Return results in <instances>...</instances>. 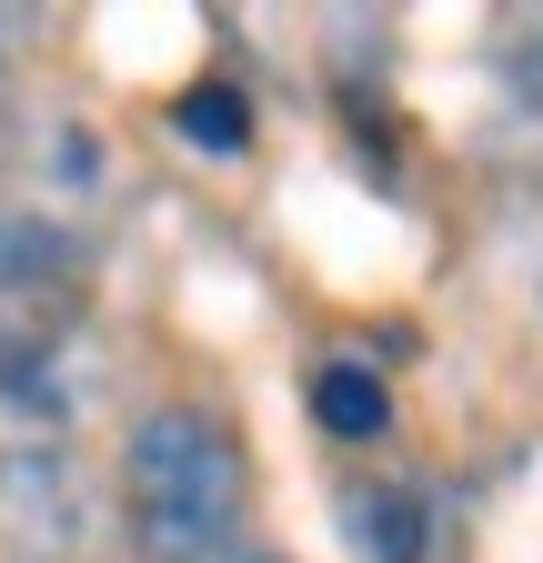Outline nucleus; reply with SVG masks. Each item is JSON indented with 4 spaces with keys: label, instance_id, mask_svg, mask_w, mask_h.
I'll use <instances>...</instances> for the list:
<instances>
[{
    "label": "nucleus",
    "instance_id": "nucleus-3",
    "mask_svg": "<svg viewBox=\"0 0 543 563\" xmlns=\"http://www.w3.org/2000/svg\"><path fill=\"white\" fill-rule=\"evenodd\" d=\"M353 543L373 553V563H413L423 553V504H413V493H353Z\"/></svg>",
    "mask_w": 543,
    "mask_h": 563
},
{
    "label": "nucleus",
    "instance_id": "nucleus-2",
    "mask_svg": "<svg viewBox=\"0 0 543 563\" xmlns=\"http://www.w3.org/2000/svg\"><path fill=\"white\" fill-rule=\"evenodd\" d=\"M312 412H322L332 443H373V433H392V393H383V373H363V363H322Z\"/></svg>",
    "mask_w": 543,
    "mask_h": 563
},
{
    "label": "nucleus",
    "instance_id": "nucleus-1",
    "mask_svg": "<svg viewBox=\"0 0 543 563\" xmlns=\"http://www.w3.org/2000/svg\"><path fill=\"white\" fill-rule=\"evenodd\" d=\"M121 504H131V543L152 563L222 553L232 523H242V443L212 412L162 402V412L131 422V443H121Z\"/></svg>",
    "mask_w": 543,
    "mask_h": 563
},
{
    "label": "nucleus",
    "instance_id": "nucleus-4",
    "mask_svg": "<svg viewBox=\"0 0 543 563\" xmlns=\"http://www.w3.org/2000/svg\"><path fill=\"white\" fill-rule=\"evenodd\" d=\"M60 262H71V242L21 222V211H0V292H31V282H51Z\"/></svg>",
    "mask_w": 543,
    "mask_h": 563
},
{
    "label": "nucleus",
    "instance_id": "nucleus-6",
    "mask_svg": "<svg viewBox=\"0 0 543 563\" xmlns=\"http://www.w3.org/2000/svg\"><path fill=\"white\" fill-rule=\"evenodd\" d=\"M0 51H11V11H0Z\"/></svg>",
    "mask_w": 543,
    "mask_h": 563
},
{
    "label": "nucleus",
    "instance_id": "nucleus-5",
    "mask_svg": "<svg viewBox=\"0 0 543 563\" xmlns=\"http://www.w3.org/2000/svg\"><path fill=\"white\" fill-rule=\"evenodd\" d=\"M181 131H191V141H212V152H242V141H252V121H242V91H222V81L181 91Z\"/></svg>",
    "mask_w": 543,
    "mask_h": 563
}]
</instances>
